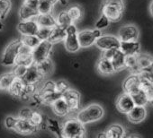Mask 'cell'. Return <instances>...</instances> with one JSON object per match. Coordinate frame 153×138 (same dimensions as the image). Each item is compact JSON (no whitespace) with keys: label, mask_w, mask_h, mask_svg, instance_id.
<instances>
[{"label":"cell","mask_w":153,"mask_h":138,"mask_svg":"<svg viewBox=\"0 0 153 138\" xmlns=\"http://www.w3.org/2000/svg\"><path fill=\"white\" fill-rule=\"evenodd\" d=\"M105 114V110L99 104H90L88 107L80 109L76 114V118L84 125L90 124L100 120Z\"/></svg>","instance_id":"obj_1"},{"label":"cell","mask_w":153,"mask_h":138,"mask_svg":"<svg viewBox=\"0 0 153 138\" xmlns=\"http://www.w3.org/2000/svg\"><path fill=\"white\" fill-rule=\"evenodd\" d=\"M62 135L66 138H81L86 136L85 125L78 118H68L62 125Z\"/></svg>","instance_id":"obj_2"},{"label":"cell","mask_w":153,"mask_h":138,"mask_svg":"<svg viewBox=\"0 0 153 138\" xmlns=\"http://www.w3.org/2000/svg\"><path fill=\"white\" fill-rule=\"evenodd\" d=\"M23 42L21 39L12 40L5 48L2 57H1V64L5 66H14L16 65V57L19 54L20 48Z\"/></svg>","instance_id":"obj_3"},{"label":"cell","mask_w":153,"mask_h":138,"mask_svg":"<svg viewBox=\"0 0 153 138\" xmlns=\"http://www.w3.org/2000/svg\"><path fill=\"white\" fill-rule=\"evenodd\" d=\"M38 92L41 96L42 103L47 105H51L54 101L62 97V94L56 91L55 82L52 81L45 82L41 88H39Z\"/></svg>","instance_id":"obj_4"},{"label":"cell","mask_w":153,"mask_h":138,"mask_svg":"<svg viewBox=\"0 0 153 138\" xmlns=\"http://www.w3.org/2000/svg\"><path fill=\"white\" fill-rule=\"evenodd\" d=\"M102 35L101 30L99 29H94V30H84L78 32V37L79 40V44L81 48H88L94 44H96V41L97 38H99Z\"/></svg>","instance_id":"obj_5"},{"label":"cell","mask_w":153,"mask_h":138,"mask_svg":"<svg viewBox=\"0 0 153 138\" xmlns=\"http://www.w3.org/2000/svg\"><path fill=\"white\" fill-rule=\"evenodd\" d=\"M53 47V43L48 40H42L40 44L33 49V57L34 60V64H37L48 57L51 53Z\"/></svg>","instance_id":"obj_6"},{"label":"cell","mask_w":153,"mask_h":138,"mask_svg":"<svg viewBox=\"0 0 153 138\" xmlns=\"http://www.w3.org/2000/svg\"><path fill=\"white\" fill-rule=\"evenodd\" d=\"M123 9H124V5L103 4L102 14L107 16V18L111 22H118L123 17Z\"/></svg>","instance_id":"obj_7"},{"label":"cell","mask_w":153,"mask_h":138,"mask_svg":"<svg viewBox=\"0 0 153 138\" xmlns=\"http://www.w3.org/2000/svg\"><path fill=\"white\" fill-rule=\"evenodd\" d=\"M96 46L103 51L110 48H120L121 40L118 38V36L116 37L108 34L101 35L99 38H97L96 41Z\"/></svg>","instance_id":"obj_8"},{"label":"cell","mask_w":153,"mask_h":138,"mask_svg":"<svg viewBox=\"0 0 153 138\" xmlns=\"http://www.w3.org/2000/svg\"><path fill=\"white\" fill-rule=\"evenodd\" d=\"M13 130L21 134H32L33 133H36L39 130V127L34 126L29 119L20 118L17 117Z\"/></svg>","instance_id":"obj_9"},{"label":"cell","mask_w":153,"mask_h":138,"mask_svg":"<svg viewBox=\"0 0 153 138\" xmlns=\"http://www.w3.org/2000/svg\"><path fill=\"white\" fill-rule=\"evenodd\" d=\"M62 97L64 100L67 101L70 113L78 111L79 109V105H80V94L79 92L76 90L68 89L66 92L62 94Z\"/></svg>","instance_id":"obj_10"},{"label":"cell","mask_w":153,"mask_h":138,"mask_svg":"<svg viewBox=\"0 0 153 138\" xmlns=\"http://www.w3.org/2000/svg\"><path fill=\"white\" fill-rule=\"evenodd\" d=\"M134 106H135V103H134V101H133L131 95L127 92L121 94L116 101L117 109L120 112L126 114V115L134 108Z\"/></svg>","instance_id":"obj_11"},{"label":"cell","mask_w":153,"mask_h":138,"mask_svg":"<svg viewBox=\"0 0 153 138\" xmlns=\"http://www.w3.org/2000/svg\"><path fill=\"white\" fill-rule=\"evenodd\" d=\"M139 37V30L136 26L128 24L120 28L118 32V38L121 41L136 40Z\"/></svg>","instance_id":"obj_12"},{"label":"cell","mask_w":153,"mask_h":138,"mask_svg":"<svg viewBox=\"0 0 153 138\" xmlns=\"http://www.w3.org/2000/svg\"><path fill=\"white\" fill-rule=\"evenodd\" d=\"M40 25L35 19L21 21L17 26V30L22 35H36Z\"/></svg>","instance_id":"obj_13"},{"label":"cell","mask_w":153,"mask_h":138,"mask_svg":"<svg viewBox=\"0 0 153 138\" xmlns=\"http://www.w3.org/2000/svg\"><path fill=\"white\" fill-rule=\"evenodd\" d=\"M123 91L124 92H127L129 94H131L138 90L140 89V79L138 75V73H131V76H129L123 84Z\"/></svg>","instance_id":"obj_14"},{"label":"cell","mask_w":153,"mask_h":138,"mask_svg":"<svg viewBox=\"0 0 153 138\" xmlns=\"http://www.w3.org/2000/svg\"><path fill=\"white\" fill-rule=\"evenodd\" d=\"M25 84H39L44 79V76L41 74L36 64L28 66L25 76L22 78Z\"/></svg>","instance_id":"obj_15"},{"label":"cell","mask_w":153,"mask_h":138,"mask_svg":"<svg viewBox=\"0 0 153 138\" xmlns=\"http://www.w3.org/2000/svg\"><path fill=\"white\" fill-rule=\"evenodd\" d=\"M147 116V110L145 106H138L135 105L134 108L127 114V117L130 122L132 124H139L142 122Z\"/></svg>","instance_id":"obj_16"},{"label":"cell","mask_w":153,"mask_h":138,"mask_svg":"<svg viewBox=\"0 0 153 138\" xmlns=\"http://www.w3.org/2000/svg\"><path fill=\"white\" fill-rule=\"evenodd\" d=\"M51 108H52V110L55 113V115H57L59 117H66L70 113L68 105L63 97H61V98L58 99L56 101H54L51 104Z\"/></svg>","instance_id":"obj_17"},{"label":"cell","mask_w":153,"mask_h":138,"mask_svg":"<svg viewBox=\"0 0 153 138\" xmlns=\"http://www.w3.org/2000/svg\"><path fill=\"white\" fill-rule=\"evenodd\" d=\"M64 45L67 49V51L74 53L79 51V49L81 48L78 37V33L76 34H67L66 39L64 40Z\"/></svg>","instance_id":"obj_18"},{"label":"cell","mask_w":153,"mask_h":138,"mask_svg":"<svg viewBox=\"0 0 153 138\" xmlns=\"http://www.w3.org/2000/svg\"><path fill=\"white\" fill-rule=\"evenodd\" d=\"M140 48V43L136 40H128V41H121L120 49L127 56V55H135L138 54Z\"/></svg>","instance_id":"obj_19"},{"label":"cell","mask_w":153,"mask_h":138,"mask_svg":"<svg viewBox=\"0 0 153 138\" xmlns=\"http://www.w3.org/2000/svg\"><path fill=\"white\" fill-rule=\"evenodd\" d=\"M97 68L98 72L102 75H111L115 72L112 61L103 57L98 60Z\"/></svg>","instance_id":"obj_20"},{"label":"cell","mask_w":153,"mask_h":138,"mask_svg":"<svg viewBox=\"0 0 153 138\" xmlns=\"http://www.w3.org/2000/svg\"><path fill=\"white\" fill-rule=\"evenodd\" d=\"M66 37H67L66 28L57 24L56 26H54L52 28L51 34V37H50L49 40L54 44V43H58V42H60V41L64 40L66 39Z\"/></svg>","instance_id":"obj_21"},{"label":"cell","mask_w":153,"mask_h":138,"mask_svg":"<svg viewBox=\"0 0 153 138\" xmlns=\"http://www.w3.org/2000/svg\"><path fill=\"white\" fill-rule=\"evenodd\" d=\"M36 22L41 27L53 28L57 25V19L51 14L49 15H38L35 18Z\"/></svg>","instance_id":"obj_22"},{"label":"cell","mask_w":153,"mask_h":138,"mask_svg":"<svg viewBox=\"0 0 153 138\" xmlns=\"http://www.w3.org/2000/svg\"><path fill=\"white\" fill-rule=\"evenodd\" d=\"M39 15L38 10L35 8H32L25 4L21 7L19 10V16L21 21H25V20H31V19H35L36 16Z\"/></svg>","instance_id":"obj_23"},{"label":"cell","mask_w":153,"mask_h":138,"mask_svg":"<svg viewBox=\"0 0 153 138\" xmlns=\"http://www.w3.org/2000/svg\"><path fill=\"white\" fill-rule=\"evenodd\" d=\"M106 138H122L125 135V130L121 125H112L105 131Z\"/></svg>","instance_id":"obj_24"},{"label":"cell","mask_w":153,"mask_h":138,"mask_svg":"<svg viewBox=\"0 0 153 138\" xmlns=\"http://www.w3.org/2000/svg\"><path fill=\"white\" fill-rule=\"evenodd\" d=\"M39 71L41 72V74L45 77L49 75H51L53 71V68H54V65H53V62L51 61V59L50 57L39 62L36 64Z\"/></svg>","instance_id":"obj_25"},{"label":"cell","mask_w":153,"mask_h":138,"mask_svg":"<svg viewBox=\"0 0 153 138\" xmlns=\"http://www.w3.org/2000/svg\"><path fill=\"white\" fill-rule=\"evenodd\" d=\"M125 57H126V55L119 48L118 51L116 52V54L111 59L115 72L121 71L122 69H123L125 67Z\"/></svg>","instance_id":"obj_26"},{"label":"cell","mask_w":153,"mask_h":138,"mask_svg":"<svg viewBox=\"0 0 153 138\" xmlns=\"http://www.w3.org/2000/svg\"><path fill=\"white\" fill-rule=\"evenodd\" d=\"M138 64H139V68L140 70H146V69H151L153 66V58L147 55V54H141L138 53Z\"/></svg>","instance_id":"obj_27"},{"label":"cell","mask_w":153,"mask_h":138,"mask_svg":"<svg viewBox=\"0 0 153 138\" xmlns=\"http://www.w3.org/2000/svg\"><path fill=\"white\" fill-rule=\"evenodd\" d=\"M25 83L23 81V79L16 77L15 79V81L13 82V84H11L10 88L8 89V92L12 96L20 98V96L23 92V90L25 88Z\"/></svg>","instance_id":"obj_28"},{"label":"cell","mask_w":153,"mask_h":138,"mask_svg":"<svg viewBox=\"0 0 153 138\" xmlns=\"http://www.w3.org/2000/svg\"><path fill=\"white\" fill-rule=\"evenodd\" d=\"M16 76L13 72L7 73L0 76V90L1 91H8L11 84L16 79Z\"/></svg>","instance_id":"obj_29"},{"label":"cell","mask_w":153,"mask_h":138,"mask_svg":"<svg viewBox=\"0 0 153 138\" xmlns=\"http://www.w3.org/2000/svg\"><path fill=\"white\" fill-rule=\"evenodd\" d=\"M38 90H39L38 84H25L20 98L25 101H30L32 97L34 95V93L37 92Z\"/></svg>","instance_id":"obj_30"},{"label":"cell","mask_w":153,"mask_h":138,"mask_svg":"<svg viewBox=\"0 0 153 138\" xmlns=\"http://www.w3.org/2000/svg\"><path fill=\"white\" fill-rule=\"evenodd\" d=\"M125 67L131 73H139L140 68L138 64V57L135 55H127L125 57Z\"/></svg>","instance_id":"obj_31"},{"label":"cell","mask_w":153,"mask_h":138,"mask_svg":"<svg viewBox=\"0 0 153 138\" xmlns=\"http://www.w3.org/2000/svg\"><path fill=\"white\" fill-rule=\"evenodd\" d=\"M131 97H132V99L134 101L135 105H138V106H146L149 102L147 93L143 90H141V89H140L137 92L131 93Z\"/></svg>","instance_id":"obj_32"},{"label":"cell","mask_w":153,"mask_h":138,"mask_svg":"<svg viewBox=\"0 0 153 138\" xmlns=\"http://www.w3.org/2000/svg\"><path fill=\"white\" fill-rule=\"evenodd\" d=\"M46 124H47V128L53 133L54 134H56L59 137H63L62 135V126L59 125V123L53 118H46Z\"/></svg>","instance_id":"obj_33"},{"label":"cell","mask_w":153,"mask_h":138,"mask_svg":"<svg viewBox=\"0 0 153 138\" xmlns=\"http://www.w3.org/2000/svg\"><path fill=\"white\" fill-rule=\"evenodd\" d=\"M33 64H34V60H33V53H19L16 60V65L30 66Z\"/></svg>","instance_id":"obj_34"},{"label":"cell","mask_w":153,"mask_h":138,"mask_svg":"<svg viewBox=\"0 0 153 138\" xmlns=\"http://www.w3.org/2000/svg\"><path fill=\"white\" fill-rule=\"evenodd\" d=\"M34 126L40 127H47V124H46V118L44 117V116L36 110H33V113L31 115V117L29 119Z\"/></svg>","instance_id":"obj_35"},{"label":"cell","mask_w":153,"mask_h":138,"mask_svg":"<svg viewBox=\"0 0 153 138\" xmlns=\"http://www.w3.org/2000/svg\"><path fill=\"white\" fill-rule=\"evenodd\" d=\"M67 11H68L70 18L72 19L73 23L79 21L82 18L83 15H84L82 7H79V6H73V7H69Z\"/></svg>","instance_id":"obj_36"},{"label":"cell","mask_w":153,"mask_h":138,"mask_svg":"<svg viewBox=\"0 0 153 138\" xmlns=\"http://www.w3.org/2000/svg\"><path fill=\"white\" fill-rule=\"evenodd\" d=\"M21 40L25 45L30 47L33 49L34 48H36L40 44V42L42 41L37 37V35H22Z\"/></svg>","instance_id":"obj_37"},{"label":"cell","mask_w":153,"mask_h":138,"mask_svg":"<svg viewBox=\"0 0 153 138\" xmlns=\"http://www.w3.org/2000/svg\"><path fill=\"white\" fill-rule=\"evenodd\" d=\"M56 19H57V24H59L60 26H63L65 28H67L69 24L73 23V21L70 18L68 11H62V12H60L58 15V16L56 17Z\"/></svg>","instance_id":"obj_38"},{"label":"cell","mask_w":153,"mask_h":138,"mask_svg":"<svg viewBox=\"0 0 153 138\" xmlns=\"http://www.w3.org/2000/svg\"><path fill=\"white\" fill-rule=\"evenodd\" d=\"M54 5L51 2H48L46 0H40V3L38 6V13L39 15H49L52 13Z\"/></svg>","instance_id":"obj_39"},{"label":"cell","mask_w":153,"mask_h":138,"mask_svg":"<svg viewBox=\"0 0 153 138\" xmlns=\"http://www.w3.org/2000/svg\"><path fill=\"white\" fill-rule=\"evenodd\" d=\"M12 4L10 0H0V19H5L11 10Z\"/></svg>","instance_id":"obj_40"},{"label":"cell","mask_w":153,"mask_h":138,"mask_svg":"<svg viewBox=\"0 0 153 138\" xmlns=\"http://www.w3.org/2000/svg\"><path fill=\"white\" fill-rule=\"evenodd\" d=\"M51 31H52V28H49V27H41L39 28L38 30V32H37V37L42 41V40H48L51 37Z\"/></svg>","instance_id":"obj_41"},{"label":"cell","mask_w":153,"mask_h":138,"mask_svg":"<svg viewBox=\"0 0 153 138\" xmlns=\"http://www.w3.org/2000/svg\"><path fill=\"white\" fill-rule=\"evenodd\" d=\"M110 23H111V21L107 18V16H105V15L102 14V15L99 17V19L96 23V28L102 31L104 29H106L110 25Z\"/></svg>","instance_id":"obj_42"},{"label":"cell","mask_w":153,"mask_h":138,"mask_svg":"<svg viewBox=\"0 0 153 138\" xmlns=\"http://www.w3.org/2000/svg\"><path fill=\"white\" fill-rule=\"evenodd\" d=\"M28 66L25 65H15L14 68H13V73L16 76V77L17 78H23L27 71Z\"/></svg>","instance_id":"obj_43"},{"label":"cell","mask_w":153,"mask_h":138,"mask_svg":"<svg viewBox=\"0 0 153 138\" xmlns=\"http://www.w3.org/2000/svg\"><path fill=\"white\" fill-rule=\"evenodd\" d=\"M55 87H56V91L59 92L61 94H63L68 89H70L68 84L66 81H64V80H59V81L55 82Z\"/></svg>","instance_id":"obj_44"},{"label":"cell","mask_w":153,"mask_h":138,"mask_svg":"<svg viewBox=\"0 0 153 138\" xmlns=\"http://www.w3.org/2000/svg\"><path fill=\"white\" fill-rule=\"evenodd\" d=\"M16 119H17V117H13V116H8L6 117L5 119V126L8 129H11L13 130L14 127H15V125H16Z\"/></svg>","instance_id":"obj_45"},{"label":"cell","mask_w":153,"mask_h":138,"mask_svg":"<svg viewBox=\"0 0 153 138\" xmlns=\"http://www.w3.org/2000/svg\"><path fill=\"white\" fill-rule=\"evenodd\" d=\"M33 113V110L29 108H23L19 113H18V117L20 118H25V119H30L31 115Z\"/></svg>","instance_id":"obj_46"},{"label":"cell","mask_w":153,"mask_h":138,"mask_svg":"<svg viewBox=\"0 0 153 138\" xmlns=\"http://www.w3.org/2000/svg\"><path fill=\"white\" fill-rule=\"evenodd\" d=\"M118 49H119V48H110V49L104 50V51H103V55H102V57L111 60V59L114 57V56L116 54V52L118 51Z\"/></svg>","instance_id":"obj_47"},{"label":"cell","mask_w":153,"mask_h":138,"mask_svg":"<svg viewBox=\"0 0 153 138\" xmlns=\"http://www.w3.org/2000/svg\"><path fill=\"white\" fill-rule=\"evenodd\" d=\"M39 3H40V0H24L25 5H26L32 8H35V9L38 8Z\"/></svg>","instance_id":"obj_48"},{"label":"cell","mask_w":153,"mask_h":138,"mask_svg":"<svg viewBox=\"0 0 153 138\" xmlns=\"http://www.w3.org/2000/svg\"><path fill=\"white\" fill-rule=\"evenodd\" d=\"M66 32H67V34H76L79 32L78 29H76V25L74 23L69 24L66 28Z\"/></svg>","instance_id":"obj_49"},{"label":"cell","mask_w":153,"mask_h":138,"mask_svg":"<svg viewBox=\"0 0 153 138\" xmlns=\"http://www.w3.org/2000/svg\"><path fill=\"white\" fill-rule=\"evenodd\" d=\"M103 4H116V5H123V0H104Z\"/></svg>","instance_id":"obj_50"},{"label":"cell","mask_w":153,"mask_h":138,"mask_svg":"<svg viewBox=\"0 0 153 138\" xmlns=\"http://www.w3.org/2000/svg\"><path fill=\"white\" fill-rule=\"evenodd\" d=\"M46 1H48V2H51V4L55 5L57 2H59V0H46Z\"/></svg>","instance_id":"obj_51"},{"label":"cell","mask_w":153,"mask_h":138,"mask_svg":"<svg viewBox=\"0 0 153 138\" xmlns=\"http://www.w3.org/2000/svg\"><path fill=\"white\" fill-rule=\"evenodd\" d=\"M149 9H150V14H151V15L153 16V1H152V3L150 4V7H149Z\"/></svg>","instance_id":"obj_52"},{"label":"cell","mask_w":153,"mask_h":138,"mask_svg":"<svg viewBox=\"0 0 153 138\" xmlns=\"http://www.w3.org/2000/svg\"><path fill=\"white\" fill-rule=\"evenodd\" d=\"M97 137H105V138H106V134H105V132L104 134H99L97 135Z\"/></svg>","instance_id":"obj_53"},{"label":"cell","mask_w":153,"mask_h":138,"mask_svg":"<svg viewBox=\"0 0 153 138\" xmlns=\"http://www.w3.org/2000/svg\"><path fill=\"white\" fill-rule=\"evenodd\" d=\"M59 2H60L61 5H67V0H59Z\"/></svg>","instance_id":"obj_54"},{"label":"cell","mask_w":153,"mask_h":138,"mask_svg":"<svg viewBox=\"0 0 153 138\" xmlns=\"http://www.w3.org/2000/svg\"><path fill=\"white\" fill-rule=\"evenodd\" d=\"M3 28H4V25H3V23L1 22V19H0V31L3 30Z\"/></svg>","instance_id":"obj_55"},{"label":"cell","mask_w":153,"mask_h":138,"mask_svg":"<svg viewBox=\"0 0 153 138\" xmlns=\"http://www.w3.org/2000/svg\"><path fill=\"white\" fill-rule=\"evenodd\" d=\"M74 65H75V67H76V68H78V67H79V64H75Z\"/></svg>","instance_id":"obj_56"},{"label":"cell","mask_w":153,"mask_h":138,"mask_svg":"<svg viewBox=\"0 0 153 138\" xmlns=\"http://www.w3.org/2000/svg\"><path fill=\"white\" fill-rule=\"evenodd\" d=\"M150 103H151V106H152V108H153V101H151Z\"/></svg>","instance_id":"obj_57"}]
</instances>
